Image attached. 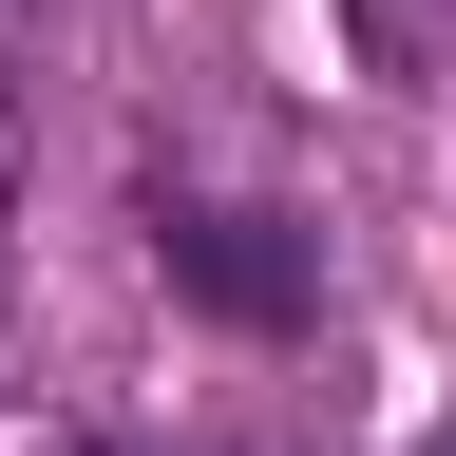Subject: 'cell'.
<instances>
[{"label":"cell","instance_id":"cell-1","mask_svg":"<svg viewBox=\"0 0 456 456\" xmlns=\"http://www.w3.org/2000/svg\"><path fill=\"white\" fill-rule=\"evenodd\" d=\"M152 266L191 285L209 323H305V248L266 209H152Z\"/></svg>","mask_w":456,"mask_h":456}]
</instances>
